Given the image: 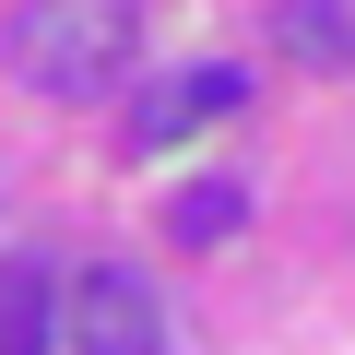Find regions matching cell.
<instances>
[{"label": "cell", "mask_w": 355, "mask_h": 355, "mask_svg": "<svg viewBox=\"0 0 355 355\" xmlns=\"http://www.w3.org/2000/svg\"><path fill=\"white\" fill-rule=\"evenodd\" d=\"M0 60H12L36 95H107L142 60V12L130 0H36V12L0 24Z\"/></svg>", "instance_id": "1"}, {"label": "cell", "mask_w": 355, "mask_h": 355, "mask_svg": "<svg viewBox=\"0 0 355 355\" xmlns=\"http://www.w3.org/2000/svg\"><path fill=\"white\" fill-rule=\"evenodd\" d=\"M71 343H83V355H154V343H166L154 284H142L130 261H83V272H71Z\"/></svg>", "instance_id": "2"}, {"label": "cell", "mask_w": 355, "mask_h": 355, "mask_svg": "<svg viewBox=\"0 0 355 355\" xmlns=\"http://www.w3.org/2000/svg\"><path fill=\"white\" fill-rule=\"evenodd\" d=\"M249 107V71L237 60H190V71H166L142 107H130V154H166V142H190V130H214V119H237Z\"/></svg>", "instance_id": "3"}, {"label": "cell", "mask_w": 355, "mask_h": 355, "mask_svg": "<svg viewBox=\"0 0 355 355\" xmlns=\"http://www.w3.org/2000/svg\"><path fill=\"white\" fill-rule=\"evenodd\" d=\"M249 225V178H190V190L166 202V237L178 249H214V237H237Z\"/></svg>", "instance_id": "4"}, {"label": "cell", "mask_w": 355, "mask_h": 355, "mask_svg": "<svg viewBox=\"0 0 355 355\" xmlns=\"http://www.w3.org/2000/svg\"><path fill=\"white\" fill-rule=\"evenodd\" d=\"M48 320H60L48 261H0V355H48Z\"/></svg>", "instance_id": "5"}, {"label": "cell", "mask_w": 355, "mask_h": 355, "mask_svg": "<svg viewBox=\"0 0 355 355\" xmlns=\"http://www.w3.org/2000/svg\"><path fill=\"white\" fill-rule=\"evenodd\" d=\"M296 60H355V12L343 0H284V24H272Z\"/></svg>", "instance_id": "6"}]
</instances>
